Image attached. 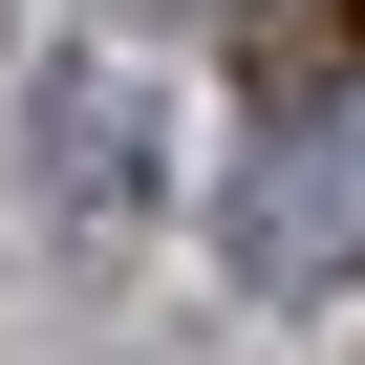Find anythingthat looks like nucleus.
<instances>
[{
	"mask_svg": "<svg viewBox=\"0 0 365 365\" xmlns=\"http://www.w3.org/2000/svg\"><path fill=\"white\" fill-rule=\"evenodd\" d=\"M344 258H365V129L301 108V129L258 150V194H237V279H258V301H322Z\"/></svg>",
	"mask_w": 365,
	"mask_h": 365,
	"instance_id": "nucleus-1",
	"label": "nucleus"
},
{
	"mask_svg": "<svg viewBox=\"0 0 365 365\" xmlns=\"http://www.w3.org/2000/svg\"><path fill=\"white\" fill-rule=\"evenodd\" d=\"M344 22H365V0H237V86L301 129V108H344Z\"/></svg>",
	"mask_w": 365,
	"mask_h": 365,
	"instance_id": "nucleus-2",
	"label": "nucleus"
}]
</instances>
